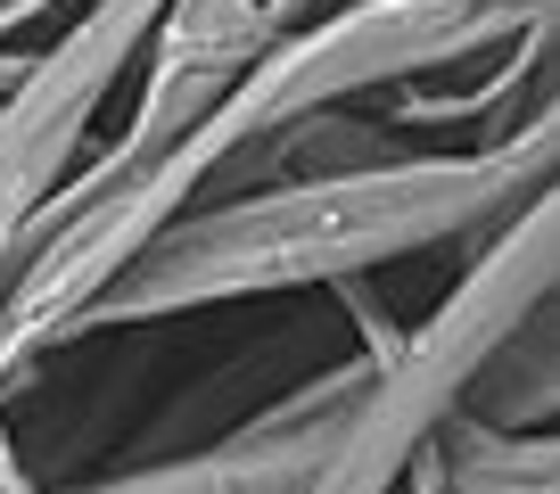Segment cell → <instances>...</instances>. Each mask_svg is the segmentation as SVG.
Masks as SVG:
<instances>
[{"label":"cell","instance_id":"obj_1","mask_svg":"<svg viewBox=\"0 0 560 494\" xmlns=\"http://www.w3.org/2000/svg\"><path fill=\"white\" fill-rule=\"evenodd\" d=\"M552 165H560V116L544 99L527 124H511L494 141H470V149H396V157H363V165L280 174L264 190L214 198V207H182L83 305L74 346L100 330L207 314V305L371 281L380 264L494 231L511 207L552 190L560 181Z\"/></svg>","mask_w":560,"mask_h":494},{"label":"cell","instance_id":"obj_2","mask_svg":"<svg viewBox=\"0 0 560 494\" xmlns=\"http://www.w3.org/2000/svg\"><path fill=\"white\" fill-rule=\"evenodd\" d=\"M552 272H560V181L511 207L494 231H478V256L429 305V321L396 330L363 363V388L347 396L305 494H396L412 454L470 404L487 354L552 297Z\"/></svg>","mask_w":560,"mask_h":494},{"label":"cell","instance_id":"obj_3","mask_svg":"<svg viewBox=\"0 0 560 494\" xmlns=\"http://www.w3.org/2000/svg\"><path fill=\"white\" fill-rule=\"evenodd\" d=\"M158 9L165 0H91L50 50H25V67L0 83V289L25 256L34 214L74 174L100 107L140 67Z\"/></svg>","mask_w":560,"mask_h":494},{"label":"cell","instance_id":"obj_4","mask_svg":"<svg viewBox=\"0 0 560 494\" xmlns=\"http://www.w3.org/2000/svg\"><path fill=\"white\" fill-rule=\"evenodd\" d=\"M363 363H371V346H354L338 363L289 379L280 396H264L256 412L223 421L207 445H158V454L91 470V478L50 486V494H305L347 396L363 388Z\"/></svg>","mask_w":560,"mask_h":494},{"label":"cell","instance_id":"obj_5","mask_svg":"<svg viewBox=\"0 0 560 494\" xmlns=\"http://www.w3.org/2000/svg\"><path fill=\"white\" fill-rule=\"evenodd\" d=\"M396 494H560V445L552 428H503L462 404L412 454Z\"/></svg>","mask_w":560,"mask_h":494},{"label":"cell","instance_id":"obj_6","mask_svg":"<svg viewBox=\"0 0 560 494\" xmlns=\"http://www.w3.org/2000/svg\"><path fill=\"white\" fill-rule=\"evenodd\" d=\"M0 494H50V486L34 478V461H25L18 428H9V396H0Z\"/></svg>","mask_w":560,"mask_h":494},{"label":"cell","instance_id":"obj_7","mask_svg":"<svg viewBox=\"0 0 560 494\" xmlns=\"http://www.w3.org/2000/svg\"><path fill=\"white\" fill-rule=\"evenodd\" d=\"M67 0H0V50H18L25 34H34L42 17H58Z\"/></svg>","mask_w":560,"mask_h":494},{"label":"cell","instance_id":"obj_8","mask_svg":"<svg viewBox=\"0 0 560 494\" xmlns=\"http://www.w3.org/2000/svg\"><path fill=\"white\" fill-rule=\"evenodd\" d=\"M272 9V25H298V17H314V9H330V0H264Z\"/></svg>","mask_w":560,"mask_h":494}]
</instances>
